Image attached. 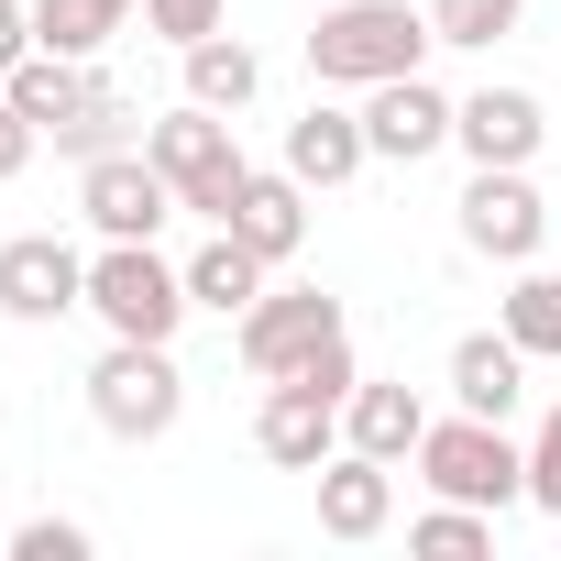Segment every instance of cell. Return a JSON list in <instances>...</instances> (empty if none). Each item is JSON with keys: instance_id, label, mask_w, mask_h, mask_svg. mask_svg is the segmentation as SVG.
Returning a JSON list of instances; mask_svg holds the SVG:
<instances>
[{"instance_id": "6da1fadb", "label": "cell", "mask_w": 561, "mask_h": 561, "mask_svg": "<svg viewBox=\"0 0 561 561\" xmlns=\"http://www.w3.org/2000/svg\"><path fill=\"white\" fill-rule=\"evenodd\" d=\"M364 375H353V331L342 342H320L298 375H275L264 386V408H253V451L275 462V473H320L331 451H342V397H353Z\"/></svg>"}, {"instance_id": "7a4b0ae2", "label": "cell", "mask_w": 561, "mask_h": 561, "mask_svg": "<svg viewBox=\"0 0 561 561\" xmlns=\"http://www.w3.org/2000/svg\"><path fill=\"white\" fill-rule=\"evenodd\" d=\"M430 12H408V0H331V12L309 23V78L320 89H386V78H419L430 56Z\"/></svg>"}, {"instance_id": "3957f363", "label": "cell", "mask_w": 561, "mask_h": 561, "mask_svg": "<svg viewBox=\"0 0 561 561\" xmlns=\"http://www.w3.org/2000/svg\"><path fill=\"white\" fill-rule=\"evenodd\" d=\"M144 154L165 165L176 209H198V220H231V198L253 176V154L231 144V111H209V100H176L165 122H144Z\"/></svg>"}, {"instance_id": "277c9868", "label": "cell", "mask_w": 561, "mask_h": 561, "mask_svg": "<svg viewBox=\"0 0 561 561\" xmlns=\"http://www.w3.org/2000/svg\"><path fill=\"white\" fill-rule=\"evenodd\" d=\"M187 309H198L187 298V264H165L154 242H100L89 253V320L111 342H176Z\"/></svg>"}, {"instance_id": "5b68a950", "label": "cell", "mask_w": 561, "mask_h": 561, "mask_svg": "<svg viewBox=\"0 0 561 561\" xmlns=\"http://www.w3.org/2000/svg\"><path fill=\"white\" fill-rule=\"evenodd\" d=\"M419 484L430 495H462V506H528V451L506 440V419H430V440H419Z\"/></svg>"}, {"instance_id": "8992f818", "label": "cell", "mask_w": 561, "mask_h": 561, "mask_svg": "<svg viewBox=\"0 0 561 561\" xmlns=\"http://www.w3.org/2000/svg\"><path fill=\"white\" fill-rule=\"evenodd\" d=\"M176 408H187V375H176L165 342H111V353L89 364V419H100L111 440H165Z\"/></svg>"}, {"instance_id": "52a82bcc", "label": "cell", "mask_w": 561, "mask_h": 561, "mask_svg": "<svg viewBox=\"0 0 561 561\" xmlns=\"http://www.w3.org/2000/svg\"><path fill=\"white\" fill-rule=\"evenodd\" d=\"M78 220L100 231V242H154L165 220H176V187H165V165L154 154H89L78 165Z\"/></svg>"}, {"instance_id": "ba28073f", "label": "cell", "mask_w": 561, "mask_h": 561, "mask_svg": "<svg viewBox=\"0 0 561 561\" xmlns=\"http://www.w3.org/2000/svg\"><path fill=\"white\" fill-rule=\"evenodd\" d=\"M320 342H342V298H320V287H264L242 320H231V353L275 386V375H298Z\"/></svg>"}, {"instance_id": "9c48e42d", "label": "cell", "mask_w": 561, "mask_h": 561, "mask_svg": "<svg viewBox=\"0 0 561 561\" xmlns=\"http://www.w3.org/2000/svg\"><path fill=\"white\" fill-rule=\"evenodd\" d=\"M67 309H89V253L56 242V231H12V242H0V320L45 331Z\"/></svg>"}, {"instance_id": "30bf717a", "label": "cell", "mask_w": 561, "mask_h": 561, "mask_svg": "<svg viewBox=\"0 0 561 561\" xmlns=\"http://www.w3.org/2000/svg\"><path fill=\"white\" fill-rule=\"evenodd\" d=\"M539 231H550V209H539L528 165H473V187H462V242H473L484 264H539Z\"/></svg>"}, {"instance_id": "8fae6325", "label": "cell", "mask_w": 561, "mask_h": 561, "mask_svg": "<svg viewBox=\"0 0 561 561\" xmlns=\"http://www.w3.org/2000/svg\"><path fill=\"white\" fill-rule=\"evenodd\" d=\"M397 528V462H375V451H331L320 462V539H342V550H364V539H386Z\"/></svg>"}, {"instance_id": "7c38bea8", "label": "cell", "mask_w": 561, "mask_h": 561, "mask_svg": "<svg viewBox=\"0 0 561 561\" xmlns=\"http://www.w3.org/2000/svg\"><path fill=\"white\" fill-rule=\"evenodd\" d=\"M451 111H462V100H440L430 78H386V89H364V144H375V165H419V154H440V144H451Z\"/></svg>"}, {"instance_id": "4fadbf2b", "label": "cell", "mask_w": 561, "mask_h": 561, "mask_svg": "<svg viewBox=\"0 0 561 561\" xmlns=\"http://www.w3.org/2000/svg\"><path fill=\"white\" fill-rule=\"evenodd\" d=\"M451 144H462L473 165H528V154L550 144V111H539L528 89H473V100L451 111Z\"/></svg>"}, {"instance_id": "5bb4252c", "label": "cell", "mask_w": 561, "mask_h": 561, "mask_svg": "<svg viewBox=\"0 0 561 561\" xmlns=\"http://www.w3.org/2000/svg\"><path fill=\"white\" fill-rule=\"evenodd\" d=\"M342 440H353V451H375V462H419V440H430L419 386H408V375H364V386L342 397Z\"/></svg>"}, {"instance_id": "9a60e30c", "label": "cell", "mask_w": 561, "mask_h": 561, "mask_svg": "<svg viewBox=\"0 0 561 561\" xmlns=\"http://www.w3.org/2000/svg\"><path fill=\"white\" fill-rule=\"evenodd\" d=\"M0 89H12V111H23V122H34L45 144H56V133H67V122H78V111H89V100H100L111 78H100L89 56H56V45H34V56H23L12 78H0Z\"/></svg>"}, {"instance_id": "2e32d148", "label": "cell", "mask_w": 561, "mask_h": 561, "mask_svg": "<svg viewBox=\"0 0 561 561\" xmlns=\"http://www.w3.org/2000/svg\"><path fill=\"white\" fill-rule=\"evenodd\" d=\"M375 165V144H364V111H331V100H309L298 122H287V176L298 187H353Z\"/></svg>"}, {"instance_id": "e0dca14e", "label": "cell", "mask_w": 561, "mask_h": 561, "mask_svg": "<svg viewBox=\"0 0 561 561\" xmlns=\"http://www.w3.org/2000/svg\"><path fill=\"white\" fill-rule=\"evenodd\" d=\"M517 397H528V353H517V331H462V342H451V408H473V419H517Z\"/></svg>"}, {"instance_id": "ac0fdd59", "label": "cell", "mask_w": 561, "mask_h": 561, "mask_svg": "<svg viewBox=\"0 0 561 561\" xmlns=\"http://www.w3.org/2000/svg\"><path fill=\"white\" fill-rule=\"evenodd\" d=\"M231 231H242L264 264H287V253L309 242V187H298L287 165H253V176H242V198H231Z\"/></svg>"}, {"instance_id": "d6986e66", "label": "cell", "mask_w": 561, "mask_h": 561, "mask_svg": "<svg viewBox=\"0 0 561 561\" xmlns=\"http://www.w3.org/2000/svg\"><path fill=\"white\" fill-rule=\"evenodd\" d=\"M264 275H275V264H264V253H253V242L220 220V231L187 253V298H198V309H220V320H242V309L264 298Z\"/></svg>"}, {"instance_id": "ffe728a7", "label": "cell", "mask_w": 561, "mask_h": 561, "mask_svg": "<svg viewBox=\"0 0 561 561\" xmlns=\"http://www.w3.org/2000/svg\"><path fill=\"white\" fill-rule=\"evenodd\" d=\"M176 56H187V100H209V111H253L264 67H253L242 34H198V45H176Z\"/></svg>"}, {"instance_id": "44dd1931", "label": "cell", "mask_w": 561, "mask_h": 561, "mask_svg": "<svg viewBox=\"0 0 561 561\" xmlns=\"http://www.w3.org/2000/svg\"><path fill=\"white\" fill-rule=\"evenodd\" d=\"M506 331L528 364H561V275L550 264H517V287H506Z\"/></svg>"}, {"instance_id": "7402d4cb", "label": "cell", "mask_w": 561, "mask_h": 561, "mask_svg": "<svg viewBox=\"0 0 561 561\" xmlns=\"http://www.w3.org/2000/svg\"><path fill=\"white\" fill-rule=\"evenodd\" d=\"M122 23H133V0H34V45L56 56H100Z\"/></svg>"}, {"instance_id": "603a6c76", "label": "cell", "mask_w": 561, "mask_h": 561, "mask_svg": "<svg viewBox=\"0 0 561 561\" xmlns=\"http://www.w3.org/2000/svg\"><path fill=\"white\" fill-rule=\"evenodd\" d=\"M408 550H430V561H473V550H495V506L440 495L430 517H408Z\"/></svg>"}, {"instance_id": "cb8c5ba5", "label": "cell", "mask_w": 561, "mask_h": 561, "mask_svg": "<svg viewBox=\"0 0 561 561\" xmlns=\"http://www.w3.org/2000/svg\"><path fill=\"white\" fill-rule=\"evenodd\" d=\"M528 23V0H430V34L440 45H506Z\"/></svg>"}, {"instance_id": "d4e9b609", "label": "cell", "mask_w": 561, "mask_h": 561, "mask_svg": "<svg viewBox=\"0 0 561 561\" xmlns=\"http://www.w3.org/2000/svg\"><path fill=\"white\" fill-rule=\"evenodd\" d=\"M122 144H133V100H122V89H100V100L56 133V154H78V165H89V154H122Z\"/></svg>"}, {"instance_id": "484cf974", "label": "cell", "mask_w": 561, "mask_h": 561, "mask_svg": "<svg viewBox=\"0 0 561 561\" xmlns=\"http://www.w3.org/2000/svg\"><path fill=\"white\" fill-rule=\"evenodd\" d=\"M12 561H89V528L78 517H23L12 528Z\"/></svg>"}, {"instance_id": "4316f807", "label": "cell", "mask_w": 561, "mask_h": 561, "mask_svg": "<svg viewBox=\"0 0 561 561\" xmlns=\"http://www.w3.org/2000/svg\"><path fill=\"white\" fill-rule=\"evenodd\" d=\"M528 506L561 517V397H550V419H539V440H528Z\"/></svg>"}, {"instance_id": "83f0119b", "label": "cell", "mask_w": 561, "mask_h": 561, "mask_svg": "<svg viewBox=\"0 0 561 561\" xmlns=\"http://www.w3.org/2000/svg\"><path fill=\"white\" fill-rule=\"evenodd\" d=\"M220 12H231V0H144V23H154L165 45H198V34H220Z\"/></svg>"}, {"instance_id": "f1b7e54d", "label": "cell", "mask_w": 561, "mask_h": 561, "mask_svg": "<svg viewBox=\"0 0 561 561\" xmlns=\"http://www.w3.org/2000/svg\"><path fill=\"white\" fill-rule=\"evenodd\" d=\"M34 144H45V133H34V122L12 111V89H0V187H12V176L34 165Z\"/></svg>"}, {"instance_id": "f546056e", "label": "cell", "mask_w": 561, "mask_h": 561, "mask_svg": "<svg viewBox=\"0 0 561 561\" xmlns=\"http://www.w3.org/2000/svg\"><path fill=\"white\" fill-rule=\"evenodd\" d=\"M34 56V12H23V0H0V78H12Z\"/></svg>"}]
</instances>
